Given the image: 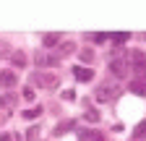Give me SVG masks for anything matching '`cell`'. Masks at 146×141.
I'll return each instance as SVG.
<instances>
[{
    "label": "cell",
    "mask_w": 146,
    "mask_h": 141,
    "mask_svg": "<svg viewBox=\"0 0 146 141\" xmlns=\"http://www.w3.org/2000/svg\"><path fill=\"white\" fill-rule=\"evenodd\" d=\"M94 97H97V102H112V99H117V97H120V86H117V81L107 78V81L97 84Z\"/></svg>",
    "instance_id": "1"
},
{
    "label": "cell",
    "mask_w": 146,
    "mask_h": 141,
    "mask_svg": "<svg viewBox=\"0 0 146 141\" xmlns=\"http://www.w3.org/2000/svg\"><path fill=\"white\" fill-rule=\"evenodd\" d=\"M60 78L55 73H34L31 76V86H39V89H58Z\"/></svg>",
    "instance_id": "2"
},
{
    "label": "cell",
    "mask_w": 146,
    "mask_h": 141,
    "mask_svg": "<svg viewBox=\"0 0 146 141\" xmlns=\"http://www.w3.org/2000/svg\"><path fill=\"white\" fill-rule=\"evenodd\" d=\"M128 58L123 55V52H117L115 55V60L110 63V70H112V76H117V78H123L125 73H128V63H125Z\"/></svg>",
    "instance_id": "3"
},
{
    "label": "cell",
    "mask_w": 146,
    "mask_h": 141,
    "mask_svg": "<svg viewBox=\"0 0 146 141\" xmlns=\"http://www.w3.org/2000/svg\"><path fill=\"white\" fill-rule=\"evenodd\" d=\"M131 63H133V68H136V73L141 70V78L146 81V73H143V68H146V55H143L141 50H133V52H131Z\"/></svg>",
    "instance_id": "4"
},
{
    "label": "cell",
    "mask_w": 146,
    "mask_h": 141,
    "mask_svg": "<svg viewBox=\"0 0 146 141\" xmlns=\"http://www.w3.org/2000/svg\"><path fill=\"white\" fill-rule=\"evenodd\" d=\"M73 76H76V81H81V84H86V81L94 78L91 68H86V65H73Z\"/></svg>",
    "instance_id": "5"
},
{
    "label": "cell",
    "mask_w": 146,
    "mask_h": 141,
    "mask_svg": "<svg viewBox=\"0 0 146 141\" xmlns=\"http://www.w3.org/2000/svg\"><path fill=\"white\" fill-rule=\"evenodd\" d=\"M18 76L13 73V70H0V86H5V89H11V86H16Z\"/></svg>",
    "instance_id": "6"
},
{
    "label": "cell",
    "mask_w": 146,
    "mask_h": 141,
    "mask_svg": "<svg viewBox=\"0 0 146 141\" xmlns=\"http://www.w3.org/2000/svg\"><path fill=\"white\" fill-rule=\"evenodd\" d=\"M58 60H60L58 55H36V58H34V63H36V65H44V68L58 65Z\"/></svg>",
    "instance_id": "7"
},
{
    "label": "cell",
    "mask_w": 146,
    "mask_h": 141,
    "mask_svg": "<svg viewBox=\"0 0 146 141\" xmlns=\"http://www.w3.org/2000/svg\"><path fill=\"white\" fill-rule=\"evenodd\" d=\"M70 52H76V42H60L55 55H58V58H63V55H70Z\"/></svg>",
    "instance_id": "8"
},
{
    "label": "cell",
    "mask_w": 146,
    "mask_h": 141,
    "mask_svg": "<svg viewBox=\"0 0 146 141\" xmlns=\"http://www.w3.org/2000/svg\"><path fill=\"white\" fill-rule=\"evenodd\" d=\"M11 60H13V65H16V68H24V65L29 63V58H26V52H21V50H16L13 55H11Z\"/></svg>",
    "instance_id": "9"
},
{
    "label": "cell",
    "mask_w": 146,
    "mask_h": 141,
    "mask_svg": "<svg viewBox=\"0 0 146 141\" xmlns=\"http://www.w3.org/2000/svg\"><path fill=\"white\" fill-rule=\"evenodd\" d=\"M42 45L44 47H58L60 45V34H44V37H42Z\"/></svg>",
    "instance_id": "10"
},
{
    "label": "cell",
    "mask_w": 146,
    "mask_h": 141,
    "mask_svg": "<svg viewBox=\"0 0 146 141\" xmlns=\"http://www.w3.org/2000/svg\"><path fill=\"white\" fill-rule=\"evenodd\" d=\"M70 128H76V120H68V123H60V126H58V128H55V133H58V136H60V133H68Z\"/></svg>",
    "instance_id": "11"
},
{
    "label": "cell",
    "mask_w": 146,
    "mask_h": 141,
    "mask_svg": "<svg viewBox=\"0 0 146 141\" xmlns=\"http://www.w3.org/2000/svg\"><path fill=\"white\" fill-rule=\"evenodd\" d=\"M131 92L133 94H146V81H133L131 84Z\"/></svg>",
    "instance_id": "12"
},
{
    "label": "cell",
    "mask_w": 146,
    "mask_h": 141,
    "mask_svg": "<svg viewBox=\"0 0 146 141\" xmlns=\"http://www.w3.org/2000/svg\"><path fill=\"white\" fill-rule=\"evenodd\" d=\"M107 37H112L117 45H123V42H128V39H131V34H128V31H117V34H107Z\"/></svg>",
    "instance_id": "13"
},
{
    "label": "cell",
    "mask_w": 146,
    "mask_h": 141,
    "mask_svg": "<svg viewBox=\"0 0 146 141\" xmlns=\"http://www.w3.org/2000/svg\"><path fill=\"white\" fill-rule=\"evenodd\" d=\"M86 37H89L91 42H97V45H102V42L107 39V34H102V31H97V34H86Z\"/></svg>",
    "instance_id": "14"
},
{
    "label": "cell",
    "mask_w": 146,
    "mask_h": 141,
    "mask_svg": "<svg viewBox=\"0 0 146 141\" xmlns=\"http://www.w3.org/2000/svg\"><path fill=\"white\" fill-rule=\"evenodd\" d=\"M84 118H86L89 123H97V120H99V112H97V110H86V115H84Z\"/></svg>",
    "instance_id": "15"
},
{
    "label": "cell",
    "mask_w": 146,
    "mask_h": 141,
    "mask_svg": "<svg viewBox=\"0 0 146 141\" xmlns=\"http://www.w3.org/2000/svg\"><path fill=\"white\" fill-rule=\"evenodd\" d=\"M39 112H42L39 107H34V110H26V112H24V118H26V120H34V118H39Z\"/></svg>",
    "instance_id": "16"
},
{
    "label": "cell",
    "mask_w": 146,
    "mask_h": 141,
    "mask_svg": "<svg viewBox=\"0 0 146 141\" xmlns=\"http://www.w3.org/2000/svg\"><path fill=\"white\" fill-rule=\"evenodd\" d=\"M36 136H39V126H34V128L26 131V138H29V141H36Z\"/></svg>",
    "instance_id": "17"
},
{
    "label": "cell",
    "mask_w": 146,
    "mask_h": 141,
    "mask_svg": "<svg viewBox=\"0 0 146 141\" xmlns=\"http://www.w3.org/2000/svg\"><path fill=\"white\" fill-rule=\"evenodd\" d=\"M81 60L84 63H91V60H94V52H91V50H81Z\"/></svg>",
    "instance_id": "18"
},
{
    "label": "cell",
    "mask_w": 146,
    "mask_h": 141,
    "mask_svg": "<svg viewBox=\"0 0 146 141\" xmlns=\"http://www.w3.org/2000/svg\"><path fill=\"white\" fill-rule=\"evenodd\" d=\"M60 97H63V99H76V92H73V89H65Z\"/></svg>",
    "instance_id": "19"
},
{
    "label": "cell",
    "mask_w": 146,
    "mask_h": 141,
    "mask_svg": "<svg viewBox=\"0 0 146 141\" xmlns=\"http://www.w3.org/2000/svg\"><path fill=\"white\" fill-rule=\"evenodd\" d=\"M34 97V89H31V86H26V89H24V99H31Z\"/></svg>",
    "instance_id": "20"
},
{
    "label": "cell",
    "mask_w": 146,
    "mask_h": 141,
    "mask_svg": "<svg viewBox=\"0 0 146 141\" xmlns=\"http://www.w3.org/2000/svg\"><path fill=\"white\" fill-rule=\"evenodd\" d=\"M138 136H146V123H143V126H138V128H136V138H138Z\"/></svg>",
    "instance_id": "21"
},
{
    "label": "cell",
    "mask_w": 146,
    "mask_h": 141,
    "mask_svg": "<svg viewBox=\"0 0 146 141\" xmlns=\"http://www.w3.org/2000/svg\"><path fill=\"white\" fill-rule=\"evenodd\" d=\"M89 138H91V141H104V136H102V133H91Z\"/></svg>",
    "instance_id": "22"
},
{
    "label": "cell",
    "mask_w": 146,
    "mask_h": 141,
    "mask_svg": "<svg viewBox=\"0 0 146 141\" xmlns=\"http://www.w3.org/2000/svg\"><path fill=\"white\" fill-rule=\"evenodd\" d=\"M0 141H13V138H11L8 133H0Z\"/></svg>",
    "instance_id": "23"
}]
</instances>
